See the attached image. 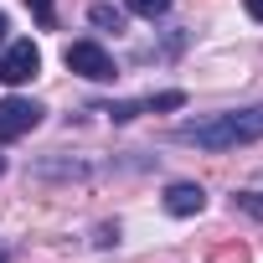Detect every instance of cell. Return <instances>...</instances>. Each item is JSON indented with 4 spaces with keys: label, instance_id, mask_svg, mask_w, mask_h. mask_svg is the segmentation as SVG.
<instances>
[{
    "label": "cell",
    "instance_id": "cell-1",
    "mask_svg": "<svg viewBox=\"0 0 263 263\" xmlns=\"http://www.w3.org/2000/svg\"><path fill=\"white\" fill-rule=\"evenodd\" d=\"M176 145H196V150H242V145H258L263 140V103L253 108H227V114H212V119H191V124H176Z\"/></svg>",
    "mask_w": 263,
    "mask_h": 263
},
{
    "label": "cell",
    "instance_id": "cell-2",
    "mask_svg": "<svg viewBox=\"0 0 263 263\" xmlns=\"http://www.w3.org/2000/svg\"><path fill=\"white\" fill-rule=\"evenodd\" d=\"M62 62H67V72H78V78H88V83H114V78H119V62H114L98 42H72V47L62 52Z\"/></svg>",
    "mask_w": 263,
    "mask_h": 263
},
{
    "label": "cell",
    "instance_id": "cell-3",
    "mask_svg": "<svg viewBox=\"0 0 263 263\" xmlns=\"http://www.w3.org/2000/svg\"><path fill=\"white\" fill-rule=\"evenodd\" d=\"M36 72H42V52H36L31 36H21V42H11L6 52H0V83H6V88H21Z\"/></svg>",
    "mask_w": 263,
    "mask_h": 263
},
{
    "label": "cell",
    "instance_id": "cell-4",
    "mask_svg": "<svg viewBox=\"0 0 263 263\" xmlns=\"http://www.w3.org/2000/svg\"><path fill=\"white\" fill-rule=\"evenodd\" d=\"M42 103L36 98H0V145H11V140H21V135H31V129L42 124Z\"/></svg>",
    "mask_w": 263,
    "mask_h": 263
},
{
    "label": "cell",
    "instance_id": "cell-5",
    "mask_svg": "<svg viewBox=\"0 0 263 263\" xmlns=\"http://www.w3.org/2000/svg\"><path fill=\"white\" fill-rule=\"evenodd\" d=\"M186 93L171 88V93H150V98H129V103H98V114H108L114 124H129V119H140V114H160V108H181Z\"/></svg>",
    "mask_w": 263,
    "mask_h": 263
},
{
    "label": "cell",
    "instance_id": "cell-6",
    "mask_svg": "<svg viewBox=\"0 0 263 263\" xmlns=\"http://www.w3.org/2000/svg\"><path fill=\"white\" fill-rule=\"evenodd\" d=\"M201 206H206V191L196 181H171L165 186V212L171 217H196Z\"/></svg>",
    "mask_w": 263,
    "mask_h": 263
},
{
    "label": "cell",
    "instance_id": "cell-7",
    "mask_svg": "<svg viewBox=\"0 0 263 263\" xmlns=\"http://www.w3.org/2000/svg\"><path fill=\"white\" fill-rule=\"evenodd\" d=\"M88 21H93L98 31H124V11H119V6H108V0H98V6L88 11Z\"/></svg>",
    "mask_w": 263,
    "mask_h": 263
},
{
    "label": "cell",
    "instance_id": "cell-8",
    "mask_svg": "<svg viewBox=\"0 0 263 263\" xmlns=\"http://www.w3.org/2000/svg\"><path fill=\"white\" fill-rule=\"evenodd\" d=\"M176 6V0H124V11H135V16H145V21H155V16H165Z\"/></svg>",
    "mask_w": 263,
    "mask_h": 263
},
{
    "label": "cell",
    "instance_id": "cell-9",
    "mask_svg": "<svg viewBox=\"0 0 263 263\" xmlns=\"http://www.w3.org/2000/svg\"><path fill=\"white\" fill-rule=\"evenodd\" d=\"M232 212H248V217L263 222V191H237L232 196Z\"/></svg>",
    "mask_w": 263,
    "mask_h": 263
},
{
    "label": "cell",
    "instance_id": "cell-10",
    "mask_svg": "<svg viewBox=\"0 0 263 263\" xmlns=\"http://www.w3.org/2000/svg\"><path fill=\"white\" fill-rule=\"evenodd\" d=\"M26 6H31V16H36V26H42V31H52V26H57V11H52V0H26Z\"/></svg>",
    "mask_w": 263,
    "mask_h": 263
},
{
    "label": "cell",
    "instance_id": "cell-11",
    "mask_svg": "<svg viewBox=\"0 0 263 263\" xmlns=\"http://www.w3.org/2000/svg\"><path fill=\"white\" fill-rule=\"evenodd\" d=\"M98 248H108V242H119V227H98V237H93Z\"/></svg>",
    "mask_w": 263,
    "mask_h": 263
},
{
    "label": "cell",
    "instance_id": "cell-12",
    "mask_svg": "<svg viewBox=\"0 0 263 263\" xmlns=\"http://www.w3.org/2000/svg\"><path fill=\"white\" fill-rule=\"evenodd\" d=\"M242 6H248V16H253V21H263V0H242Z\"/></svg>",
    "mask_w": 263,
    "mask_h": 263
},
{
    "label": "cell",
    "instance_id": "cell-13",
    "mask_svg": "<svg viewBox=\"0 0 263 263\" xmlns=\"http://www.w3.org/2000/svg\"><path fill=\"white\" fill-rule=\"evenodd\" d=\"M6 31H11V21H6V11H0V47H6Z\"/></svg>",
    "mask_w": 263,
    "mask_h": 263
},
{
    "label": "cell",
    "instance_id": "cell-14",
    "mask_svg": "<svg viewBox=\"0 0 263 263\" xmlns=\"http://www.w3.org/2000/svg\"><path fill=\"white\" fill-rule=\"evenodd\" d=\"M0 176H6V155H0Z\"/></svg>",
    "mask_w": 263,
    "mask_h": 263
},
{
    "label": "cell",
    "instance_id": "cell-15",
    "mask_svg": "<svg viewBox=\"0 0 263 263\" xmlns=\"http://www.w3.org/2000/svg\"><path fill=\"white\" fill-rule=\"evenodd\" d=\"M0 263H6V248H0Z\"/></svg>",
    "mask_w": 263,
    "mask_h": 263
}]
</instances>
